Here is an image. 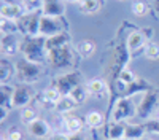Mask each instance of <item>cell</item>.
Instances as JSON below:
<instances>
[{
  "label": "cell",
  "mask_w": 159,
  "mask_h": 140,
  "mask_svg": "<svg viewBox=\"0 0 159 140\" xmlns=\"http://www.w3.org/2000/svg\"><path fill=\"white\" fill-rule=\"evenodd\" d=\"M84 120H81L80 116H76V115H64L62 116V127L65 131H67L69 134H76V132H81L83 127H84Z\"/></svg>",
  "instance_id": "obj_16"
},
{
  "label": "cell",
  "mask_w": 159,
  "mask_h": 140,
  "mask_svg": "<svg viewBox=\"0 0 159 140\" xmlns=\"http://www.w3.org/2000/svg\"><path fill=\"white\" fill-rule=\"evenodd\" d=\"M84 123L89 129H100V127L105 126V116L100 111H89L84 116Z\"/></svg>",
  "instance_id": "obj_24"
},
{
  "label": "cell",
  "mask_w": 159,
  "mask_h": 140,
  "mask_svg": "<svg viewBox=\"0 0 159 140\" xmlns=\"http://www.w3.org/2000/svg\"><path fill=\"white\" fill-rule=\"evenodd\" d=\"M143 54H145V57L150 59V61H156V59H159V43H156V42H150L147 46H145Z\"/></svg>",
  "instance_id": "obj_32"
},
{
  "label": "cell",
  "mask_w": 159,
  "mask_h": 140,
  "mask_svg": "<svg viewBox=\"0 0 159 140\" xmlns=\"http://www.w3.org/2000/svg\"><path fill=\"white\" fill-rule=\"evenodd\" d=\"M147 132H154V134H159V121L154 120V121H147L143 124Z\"/></svg>",
  "instance_id": "obj_36"
},
{
  "label": "cell",
  "mask_w": 159,
  "mask_h": 140,
  "mask_svg": "<svg viewBox=\"0 0 159 140\" xmlns=\"http://www.w3.org/2000/svg\"><path fill=\"white\" fill-rule=\"evenodd\" d=\"M147 134L143 124H126V132H124V140H142Z\"/></svg>",
  "instance_id": "obj_23"
},
{
  "label": "cell",
  "mask_w": 159,
  "mask_h": 140,
  "mask_svg": "<svg viewBox=\"0 0 159 140\" xmlns=\"http://www.w3.org/2000/svg\"><path fill=\"white\" fill-rule=\"evenodd\" d=\"M42 15L43 13H25L21 19H18L19 32L25 34V37H38Z\"/></svg>",
  "instance_id": "obj_6"
},
{
  "label": "cell",
  "mask_w": 159,
  "mask_h": 140,
  "mask_svg": "<svg viewBox=\"0 0 159 140\" xmlns=\"http://www.w3.org/2000/svg\"><path fill=\"white\" fill-rule=\"evenodd\" d=\"M25 8L24 3H2V8H0V18H7L11 21H18L25 15Z\"/></svg>",
  "instance_id": "obj_13"
},
{
  "label": "cell",
  "mask_w": 159,
  "mask_h": 140,
  "mask_svg": "<svg viewBox=\"0 0 159 140\" xmlns=\"http://www.w3.org/2000/svg\"><path fill=\"white\" fill-rule=\"evenodd\" d=\"M27 131L35 138H49V135L52 134L49 123L46 120H43V118H37L35 121H32L27 126Z\"/></svg>",
  "instance_id": "obj_11"
},
{
  "label": "cell",
  "mask_w": 159,
  "mask_h": 140,
  "mask_svg": "<svg viewBox=\"0 0 159 140\" xmlns=\"http://www.w3.org/2000/svg\"><path fill=\"white\" fill-rule=\"evenodd\" d=\"M80 84H81V73L80 72H69V73L56 76V78L51 81L49 86L56 88L62 96H70L72 91L75 88H78Z\"/></svg>",
  "instance_id": "obj_5"
},
{
  "label": "cell",
  "mask_w": 159,
  "mask_h": 140,
  "mask_svg": "<svg viewBox=\"0 0 159 140\" xmlns=\"http://www.w3.org/2000/svg\"><path fill=\"white\" fill-rule=\"evenodd\" d=\"M64 32V22L61 18H52V16H45L42 15L40 21V35L49 38L52 35H57Z\"/></svg>",
  "instance_id": "obj_8"
},
{
  "label": "cell",
  "mask_w": 159,
  "mask_h": 140,
  "mask_svg": "<svg viewBox=\"0 0 159 140\" xmlns=\"http://www.w3.org/2000/svg\"><path fill=\"white\" fill-rule=\"evenodd\" d=\"M35 93L34 89L30 88V84H24L19 83L15 86V96H13V105L18 107V108H24V107H29L30 102L34 99Z\"/></svg>",
  "instance_id": "obj_9"
},
{
  "label": "cell",
  "mask_w": 159,
  "mask_h": 140,
  "mask_svg": "<svg viewBox=\"0 0 159 140\" xmlns=\"http://www.w3.org/2000/svg\"><path fill=\"white\" fill-rule=\"evenodd\" d=\"M8 113H10V110H7V108H2V107H0V123H3V121L8 118Z\"/></svg>",
  "instance_id": "obj_39"
},
{
  "label": "cell",
  "mask_w": 159,
  "mask_h": 140,
  "mask_svg": "<svg viewBox=\"0 0 159 140\" xmlns=\"http://www.w3.org/2000/svg\"><path fill=\"white\" fill-rule=\"evenodd\" d=\"M64 96L57 91L56 88H52V86H48L46 89H43V93H42V100L46 104V107L49 108H56V105L59 104V100L62 99Z\"/></svg>",
  "instance_id": "obj_20"
},
{
  "label": "cell",
  "mask_w": 159,
  "mask_h": 140,
  "mask_svg": "<svg viewBox=\"0 0 159 140\" xmlns=\"http://www.w3.org/2000/svg\"><path fill=\"white\" fill-rule=\"evenodd\" d=\"M7 135V140H24V132L21 129H18V127H10L8 132L5 134Z\"/></svg>",
  "instance_id": "obj_35"
},
{
  "label": "cell",
  "mask_w": 159,
  "mask_h": 140,
  "mask_svg": "<svg viewBox=\"0 0 159 140\" xmlns=\"http://www.w3.org/2000/svg\"><path fill=\"white\" fill-rule=\"evenodd\" d=\"M156 120H157V121H159V115H157V118H156Z\"/></svg>",
  "instance_id": "obj_44"
},
{
  "label": "cell",
  "mask_w": 159,
  "mask_h": 140,
  "mask_svg": "<svg viewBox=\"0 0 159 140\" xmlns=\"http://www.w3.org/2000/svg\"><path fill=\"white\" fill-rule=\"evenodd\" d=\"M78 107V104L70 97V96H64L61 100H59V104L56 105V111L57 113H61V115H69V113H72L75 108Z\"/></svg>",
  "instance_id": "obj_25"
},
{
  "label": "cell",
  "mask_w": 159,
  "mask_h": 140,
  "mask_svg": "<svg viewBox=\"0 0 159 140\" xmlns=\"http://www.w3.org/2000/svg\"><path fill=\"white\" fill-rule=\"evenodd\" d=\"M150 38L147 37V34L142 32V30H132L127 38H126V48L129 51V54H135L137 51L140 49H145V46H147L150 42Z\"/></svg>",
  "instance_id": "obj_10"
},
{
  "label": "cell",
  "mask_w": 159,
  "mask_h": 140,
  "mask_svg": "<svg viewBox=\"0 0 159 140\" xmlns=\"http://www.w3.org/2000/svg\"><path fill=\"white\" fill-rule=\"evenodd\" d=\"M2 140H7V135H5V134L2 135Z\"/></svg>",
  "instance_id": "obj_43"
},
{
  "label": "cell",
  "mask_w": 159,
  "mask_h": 140,
  "mask_svg": "<svg viewBox=\"0 0 159 140\" xmlns=\"http://www.w3.org/2000/svg\"><path fill=\"white\" fill-rule=\"evenodd\" d=\"M86 89H88L89 96L97 97V99H107V97L111 96V91L108 89L107 81H103V80H100V78L91 80V81L86 84Z\"/></svg>",
  "instance_id": "obj_12"
},
{
  "label": "cell",
  "mask_w": 159,
  "mask_h": 140,
  "mask_svg": "<svg viewBox=\"0 0 159 140\" xmlns=\"http://www.w3.org/2000/svg\"><path fill=\"white\" fill-rule=\"evenodd\" d=\"M21 53L24 54V59L43 64L48 61V49H46V38L38 37H25L24 42L21 43Z\"/></svg>",
  "instance_id": "obj_1"
},
{
  "label": "cell",
  "mask_w": 159,
  "mask_h": 140,
  "mask_svg": "<svg viewBox=\"0 0 159 140\" xmlns=\"http://www.w3.org/2000/svg\"><path fill=\"white\" fill-rule=\"evenodd\" d=\"M13 75H16V65H13L7 57H2L0 59V83H8Z\"/></svg>",
  "instance_id": "obj_22"
},
{
  "label": "cell",
  "mask_w": 159,
  "mask_h": 140,
  "mask_svg": "<svg viewBox=\"0 0 159 140\" xmlns=\"http://www.w3.org/2000/svg\"><path fill=\"white\" fill-rule=\"evenodd\" d=\"M48 62L56 69L70 67L73 64V51L70 49V46H64L59 49L48 51Z\"/></svg>",
  "instance_id": "obj_7"
},
{
  "label": "cell",
  "mask_w": 159,
  "mask_h": 140,
  "mask_svg": "<svg viewBox=\"0 0 159 140\" xmlns=\"http://www.w3.org/2000/svg\"><path fill=\"white\" fill-rule=\"evenodd\" d=\"M69 43H70V35L67 32H62V34H57V35H52V37L46 38V49L48 51L59 49V48H64V46H69Z\"/></svg>",
  "instance_id": "obj_19"
},
{
  "label": "cell",
  "mask_w": 159,
  "mask_h": 140,
  "mask_svg": "<svg viewBox=\"0 0 159 140\" xmlns=\"http://www.w3.org/2000/svg\"><path fill=\"white\" fill-rule=\"evenodd\" d=\"M139 78V76H135V73L134 72H132L130 69H123L121 72H119V75H118V83L119 84H121L123 88H126V86H129V84H132V83H134L135 80Z\"/></svg>",
  "instance_id": "obj_29"
},
{
  "label": "cell",
  "mask_w": 159,
  "mask_h": 140,
  "mask_svg": "<svg viewBox=\"0 0 159 140\" xmlns=\"http://www.w3.org/2000/svg\"><path fill=\"white\" fill-rule=\"evenodd\" d=\"M76 49L81 57H91L96 53V43L92 40H81L76 45Z\"/></svg>",
  "instance_id": "obj_28"
},
{
  "label": "cell",
  "mask_w": 159,
  "mask_h": 140,
  "mask_svg": "<svg viewBox=\"0 0 159 140\" xmlns=\"http://www.w3.org/2000/svg\"><path fill=\"white\" fill-rule=\"evenodd\" d=\"M69 140H86L83 132H76V134H69Z\"/></svg>",
  "instance_id": "obj_38"
},
{
  "label": "cell",
  "mask_w": 159,
  "mask_h": 140,
  "mask_svg": "<svg viewBox=\"0 0 159 140\" xmlns=\"http://www.w3.org/2000/svg\"><path fill=\"white\" fill-rule=\"evenodd\" d=\"M159 107V89L153 88L150 91L143 93L140 104L137 105V115L135 116L142 118V120H148L153 116V113L157 110Z\"/></svg>",
  "instance_id": "obj_4"
},
{
  "label": "cell",
  "mask_w": 159,
  "mask_h": 140,
  "mask_svg": "<svg viewBox=\"0 0 159 140\" xmlns=\"http://www.w3.org/2000/svg\"><path fill=\"white\" fill-rule=\"evenodd\" d=\"M137 115V105L132 102V97H119L110 107V121L124 123Z\"/></svg>",
  "instance_id": "obj_3"
},
{
  "label": "cell",
  "mask_w": 159,
  "mask_h": 140,
  "mask_svg": "<svg viewBox=\"0 0 159 140\" xmlns=\"http://www.w3.org/2000/svg\"><path fill=\"white\" fill-rule=\"evenodd\" d=\"M119 2H123V0H119Z\"/></svg>",
  "instance_id": "obj_45"
},
{
  "label": "cell",
  "mask_w": 159,
  "mask_h": 140,
  "mask_svg": "<svg viewBox=\"0 0 159 140\" xmlns=\"http://www.w3.org/2000/svg\"><path fill=\"white\" fill-rule=\"evenodd\" d=\"M38 118V115H37V110L35 108H32L30 105L29 107H24V108H21V111H19V120H21V123L22 124H25V126H29L32 121H35Z\"/></svg>",
  "instance_id": "obj_30"
},
{
  "label": "cell",
  "mask_w": 159,
  "mask_h": 140,
  "mask_svg": "<svg viewBox=\"0 0 159 140\" xmlns=\"http://www.w3.org/2000/svg\"><path fill=\"white\" fill-rule=\"evenodd\" d=\"M78 8L84 15H92L100 10V0H80Z\"/></svg>",
  "instance_id": "obj_27"
},
{
  "label": "cell",
  "mask_w": 159,
  "mask_h": 140,
  "mask_svg": "<svg viewBox=\"0 0 159 140\" xmlns=\"http://www.w3.org/2000/svg\"><path fill=\"white\" fill-rule=\"evenodd\" d=\"M0 49H2L5 57L15 56L18 51H21V43L13 35H5V37H2V42H0Z\"/></svg>",
  "instance_id": "obj_18"
},
{
  "label": "cell",
  "mask_w": 159,
  "mask_h": 140,
  "mask_svg": "<svg viewBox=\"0 0 159 140\" xmlns=\"http://www.w3.org/2000/svg\"><path fill=\"white\" fill-rule=\"evenodd\" d=\"M130 10H132V15L145 16L147 11H148V5H147V2H143V0H135V2H132Z\"/></svg>",
  "instance_id": "obj_34"
},
{
  "label": "cell",
  "mask_w": 159,
  "mask_h": 140,
  "mask_svg": "<svg viewBox=\"0 0 159 140\" xmlns=\"http://www.w3.org/2000/svg\"><path fill=\"white\" fill-rule=\"evenodd\" d=\"M153 7L156 11H159V0H153Z\"/></svg>",
  "instance_id": "obj_40"
},
{
  "label": "cell",
  "mask_w": 159,
  "mask_h": 140,
  "mask_svg": "<svg viewBox=\"0 0 159 140\" xmlns=\"http://www.w3.org/2000/svg\"><path fill=\"white\" fill-rule=\"evenodd\" d=\"M154 86L151 84V83H148L145 78H139L132 83V84H129V86H126V88H123V91H121V97H134L135 94H139V93H147V91H150V89H153Z\"/></svg>",
  "instance_id": "obj_14"
},
{
  "label": "cell",
  "mask_w": 159,
  "mask_h": 140,
  "mask_svg": "<svg viewBox=\"0 0 159 140\" xmlns=\"http://www.w3.org/2000/svg\"><path fill=\"white\" fill-rule=\"evenodd\" d=\"M124 132L126 124L108 121V124L105 126V140H124Z\"/></svg>",
  "instance_id": "obj_17"
},
{
  "label": "cell",
  "mask_w": 159,
  "mask_h": 140,
  "mask_svg": "<svg viewBox=\"0 0 159 140\" xmlns=\"http://www.w3.org/2000/svg\"><path fill=\"white\" fill-rule=\"evenodd\" d=\"M22 3L27 13H42L43 10V0H22Z\"/></svg>",
  "instance_id": "obj_33"
},
{
  "label": "cell",
  "mask_w": 159,
  "mask_h": 140,
  "mask_svg": "<svg viewBox=\"0 0 159 140\" xmlns=\"http://www.w3.org/2000/svg\"><path fill=\"white\" fill-rule=\"evenodd\" d=\"M42 13L45 16L62 18L64 13H65L64 0H43V10H42Z\"/></svg>",
  "instance_id": "obj_15"
},
{
  "label": "cell",
  "mask_w": 159,
  "mask_h": 140,
  "mask_svg": "<svg viewBox=\"0 0 159 140\" xmlns=\"http://www.w3.org/2000/svg\"><path fill=\"white\" fill-rule=\"evenodd\" d=\"M65 2H70V3H76V5H78L80 0H65Z\"/></svg>",
  "instance_id": "obj_41"
},
{
  "label": "cell",
  "mask_w": 159,
  "mask_h": 140,
  "mask_svg": "<svg viewBox=\"0 0 159 140\" xmlns=\"http://www.w3.org/2000/svg\"><path fill=\"white\" fill-rule=\"evenodd\" d=\"M15 65H16V78L19 80V83H24V84H32L38 81L45 73L43 64H37L27 59L18 61Z\"/></svg>",
  "instance_id": "obj_2"
},
{
  "label": "cell",
  "mask_w": 159,
  "mask_h": 140,
  "mask_svg": "<svg viewBox=\"0 0 159 140\" xmlns=\"http://www.w3.org/2000/svg\"><path fill=\"white\" fill-rule=\"evenodd\" d=\"M142 140H153V138H148V137H143Z\"/></svg>",
  "instance_id": "obj_42"
},
{
  "label": "cell",
  "mask_w": 159,
  "mask_h": 140,
  "mask_svg": "<svg viewBox=\"0 0 159 140\" xmlns=\"http://www.w3.org/2000/svg\"><path fill=\"white\" fill-rule=\"evenodd\" d=\"M70 97L76 102L78 105H83L84 102L88 100V97H89V93H88V89H86V88H83L81 84H80L78 88H75L73 91H72Z\"/></svg>",
  "instance_id": "obj_31"
},
{
  "label": "cell",
  "mask_w": 159,
  "mask_h": 140,
  "mask_svg": "<svg viewBox=\"0 0 159 140\" xmlns=\"http://www.w3.org/2000/svg\"><path fill=\"white\" fill-rule=\"evenodd\" d=\"M0 32H2V37H5V35H15L16 32H19L18 21L0 18Z\"/></svg>",
  "instance_id": "obj_26"
},
{
  "label": "cell",
  "mask_w": 159,
  "mask_h": 140,
  "mask_svg": "<svg viewBox=\"0 0 159 140\" xmlns=\"http://www.w3.org/2000/svg\"><path fill=\"white\" fill-rule=\"evenodd\" d=\"M48 140H69V134H64V132H52L49 135Z\"/></svg>",
  "instance_id": "obj_37"
},
{
  "label": "cell",
  "mask_w": 159,
  "mask_h": 140,
  "mask_svg": "<svg viewBox=\"0 0 159 140\" xmlns=\"http://www.w3.org/2000/svg\"><path fill=\"white\" fill-rule=\"evenodd\" d=\"M0 94H2V104L0 107L7 108V110H13L15 105H13V96H15V86H11L8 83L0 84Z\"/></svg>",
  "instance_id": "obj_21"
}]
</instances>
